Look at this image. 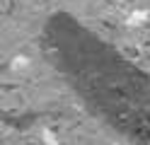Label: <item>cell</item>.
Listing matches in <instances>:
<instances>
[{
    "label": "cell",
    "mask_w": 150,
    "mask_h": 145,
    "mask_svg": "<svg viewBox=\"0 0 150 145\" xmlns=\"http://www.w3.org/2000/svg\"><path fill=\"white\" fill-rule=\"evenodd\" d=\"M49 61L82 106L126 140L150 143V73L68 12L41 29Z\"/></svg>",
    "instance_id": "1"
}]
</instances>
